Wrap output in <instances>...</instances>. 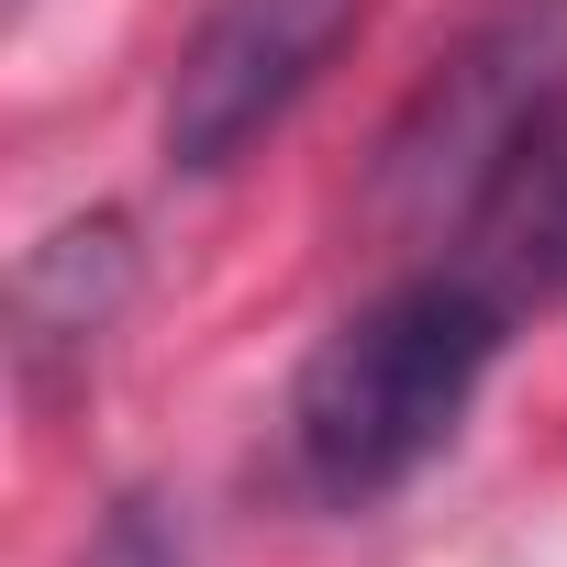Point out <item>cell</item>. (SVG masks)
Segmentation results:
<instances>
[{
    "mask_svg": "<svg viewBox=\"0 0 567 567\" xmlns=\"http://www.w3.org/2000/svg\"><path fill=\"white\" fill-rule=\"evenodd\" d=\"M489 357H501V312L467 290V278H445V267L379 290L368 312H346L312 346L301 390H290V467H301V489L334 501V512H368L401 478H423L456 445Z\"/></svg>",
    "mask_w": 567,
    "mask_h": 567,
    "instance_id": "6da1fadb",
    "label": "cell"
},
{
    "mask_svg": "<svg viewBox=\"0 0 567 567\" xmlns=\"http://www.w3.org/2000/svg\"><path fill=\"white\" fill-rule=\"evenodd\" d=\"M123 301H134V234H123L112 212L56 223V234L23 256V379L56 390L68 368H90L101 334L123 323Z\"/></svg>",
    "mask_w": 567,
    "mask_h": 567,
    "instance_id": "277c9868",
    "label": "cell"
},
{
    "mask_svg": "<svg viewBox=\"0 0 567 567\" xmlns=\"http://www.w3.org/2000/svg\"><path fill=\"white\" fill-rule=\"evenodd\" d=\"M556 278H567V212H556Z\"/></svg>",
    "mask_w": 567,
    "mask_h": 567,
    "instance_id": "8992f818",
    "label": "cell"
},
{
    "mask_svg": "<svg viewBox=\"0 0 567 567\" xmlns=\"http://www.w3.org/2000/svg\"><path fill=\"white\" fill-rule=\"evenodd\" d=\"M556 112H567V0H501V12H478L379 145V223H401L423 245L478 223L534 167Z\"/></svg>",
    "mask_w": 567,
    "mask_h": 567,
    "instance_id": "7a4b0ae2",
    "label": "cell"
},
{
    "mask_svg": "<svg viewBox=\"0 0 567 567\" xmlns=\"http://www.w3.org/2000/svg\"><path fill=\"white\" fill-rule=\"evenodd\" d=\"M357 23L368 0H200L167 68V167L212 178L256 134H278Z\"/></svg>",
    "mask_w": 567,
    "mask_h": 567,
    "instance_id": "3957f363",
    "label": "cell"
},
{
    "mask_svg": "<svg viewBox=\"0 0 567 567\" xmlns=\"http://www.w3.org/2000/svg\"><path fill=\"white\" fill-rule=\"evenodd\" d=\"M79 567H189V545H178V523H167V501H112L101 512V534L79 545Z\"/></svg>",
    "mask_w": 567,
    "mask_h": 567,
    "instance_id": "5b68a950",
    "label": "cell"
}]
</instances>
